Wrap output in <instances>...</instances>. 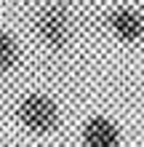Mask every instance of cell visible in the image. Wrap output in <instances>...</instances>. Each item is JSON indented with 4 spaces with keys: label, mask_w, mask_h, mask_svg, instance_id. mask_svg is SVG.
Returning <instances> with one entry per match:
<instances>
[{
    "label": "cell",
    "mask_w": 144,
    "mask_h": 147,
    "mask_svg": "<svg viewBox=\"0 0 144 147\" xmlns=\"http://www.w3.org/2000/svg\"><path fill=\"white\" fill-rule=\"evenodd\" d=\"M16 120L21 123L24 131H29L35 136H46V134L59 128L62 112H59V105L48 96V94L32 91V94H27V96L16 105Z\"/></svg>",
    "instance_id": "cell-1"
},
{
    "label": "cell",
    "mask_w": 144,
    "mask_h": 147,
    "mask_svg": "<svg viewBox=\"0 0 144 147\" xmlns=\"http://www.w3.org/2000/svg\"><path fill=\"white\" fill-rule=\"evenodd\" d=\"M35 32L48 48H64L72 35V19L67 5L51 3L35 16Z\"/></svg>",
    "instance_id": "cell-2"
},
{
    "label": "cell",
    "mask_w": 144,
    "mask_h": 147,
    "mask_svg": "<svg viewBox=\"0 0 144 147\" xmlns=\"http://www.w3.org/2000/svg\"><path fill=\"white\" fill-rule=\"evenodd\" d=\"M83 147H120V131L109 118H91L80 131Z\"/></svg>",
    "instance_id": "cell-3"
},
{
    "label": "cell",
    "mask_w": 144,
    "mask_h": 147,
    "mask_svg": "<svg viewBox=\"0 0 144 147\" xmlns=\"http://www.w3.org/2000/svg\"><path fill=\"white\" fill-rule=\"evenodd\" d=\"M109 27H112V32L120 40H125V43H136L144 35V19L133 8H117V11L109 16Z\"/></svg>",
    "instance_id": "cell-4"
},
{
    "label": "cell",
    "mask_w": 144,
    "mask_h": 147,
    "mask_svg": "<svg viewBox=\"0 0 144 147\" xmlns=\"http://www.w3.org/2000/svg\"><path fill=\"white\" fill-rule=\"evenodd\" d=\"M19 56H21V48L16 43V38L0 27V75H8L11 70H16Z\"/></svg>",
    "instance_id": "cell-5"
}]
</instances>
